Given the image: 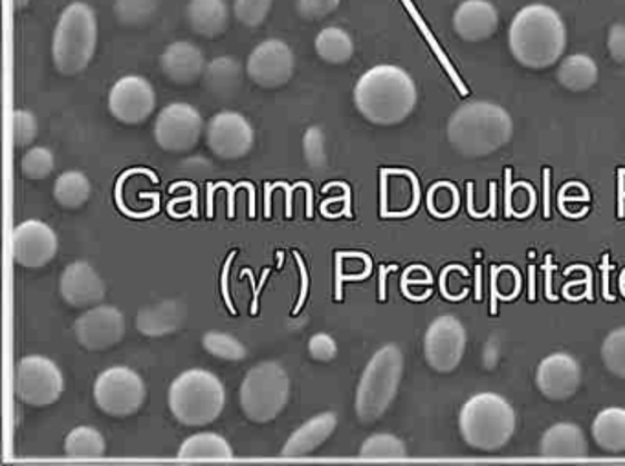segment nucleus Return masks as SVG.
Returning <instances> with one entry per match:
<instances>
[{"instance_id":"f257e3e1","label":"nucleus","mask_w":625,"mask_h":466,"mask_svg":"<svg viewBox=\"0 0 625 466\" xmlns=\"http://www.w3.org/2000/svg\"><path fill=\"white\" fill-rule=\"evenodd\" d=\"M511 56L523 67L545 70L564 57L567 27L550 6L528 4L517 11L508 30Z\"/></svg>"},{"instance_id":"f03ea898","label":"nucleus","mask_w":625,"mask_h":466,"mask_svg":"<svg viewBox=\"0 0 625 466\" xmlns=\"http://www.w3.org/2000/svg\"><path fill=\"white\" fill-rule=\"evenodd\" d=\"M419 90L403 68L378 65L363 73L354 87L358 112L378 127H393L413 113Z\"/></svg>"},{"instance_id":"7ed1b4c3","label":"nucleus","mask_w":625,"mask_h":466,"mask_svg":"<svg viewBox=\"0 0 625 466\" xmlns=\"http://www.w3.org/2000/svg\"><path fill=\"white\" fill-rule=\"evenodd\" d=\"M448 141L465 158H485L502 149L514 136V121L501 105L471 101L451 113Z\"/></svg>"},{"instance_id":"20e7f679","label":"nucleus","mask_w":625,"mask_h":466,"mask_svg":"<svg viewBox=\"0 0 625 466\" xmlns=\"http://www.w3.org/2000/svg\"><path fill=\"white\" fill-rule=\"evenodd\" d=\"M98 48V16L87 2L62 10L53 30L52 59L57 72L74 78L87 70Z\"/></svg>"},{"instance_id":"39448f33","label":"nucleus","mask_w":625,"mask_h":466,"mask_svg":"<svg viewBox=\"0 0 625 466\" xmlns=\"http://www.w3.org/2000/svg\"><path fill=\"white\" fill-rule=\"evenodd\" d=\"M516 423V412L510 403L490 391L473 395L460 408V436L473 450H501L514 437Z\"/></svg>"},{"instance_id":"423d86ee","label":"nucleus","mask_w":625,"mask_h":466,"mask_svg":"<svg viewBox=\"0 0 625 466\" xmlns=\"http://www.w3.org/2000/svg\"><path fill=\"white\" fill-rule=\"evenodd\" d=\"M169 410L180 425L207 426L226 406V388L217 375L193 368L178 375L169 386Z\"/></svg>"},{"instance_id":"0eeeda50","label":"nucleus","mask_w":625,"mask_h":466,"mask_svg":"<svg viewBox=\"0 0 625 466\" xmlns=\"http://www.w3.org/2000/svg\"><path fill=\"white\" fill-rule=\"evenodd\" d=\"M402 375L403 354L398 346L388 344L372 355L357 389L354 408L360 423L372 425L388 414L397 399Z\"/></svg>"},{"instance_id":"6e6552de","label":"nucleus","mask_w":625,"mask_h":466,"mask_svg":"<svg viewBox=\"0 0 625 466\" xmlns=\"http://www.w3.org/2000/svg\"><path fill=\"white\" fill-rule=\"evenodd\" d=\"M289 374L274 360H266L250 369L238 391L244 417L257 425L277 419L289 405Z\"/></svg>"},{"instance_id":"1a4fd4ad","label":"nucleus","mask_w":625,"mask_h":466,"mask_svg":"<svg viewBox=\"0 0 625 466\" xmlns=\"http://www.w3.org/2000/svg\"><path fill=\"white\" fill-rule=\"evenodd\" d=\"M147 399L144 379L127 366H113L98 375L94 383V400L109 417L125 419L138 414Z\"/></svg>"},{"instance_id":"9d476101","label":"nucleus","mask_w":625,"mask_h":466,"mask_svg":"<svg viewBox=\"0 0 625 466\" xmlns=\"http://www.w3.org/2000/svg\"><path fill=\"white\" fill-rule=\"evenodd\" d=\"M65 389L62 371L42 355H28L17 364L16 394L22 403L42 408L61 399Z\"/></svg>"},{"instance_id":"9b49d317","label":"nucleus","mask_w":625,"mask_h":466,"mask_svg":"<svg viewBox=\"0 0 625 466\" xmlns=\"http://www.w3.org/2000/svg\"><path fill=\"white\" fill-rule=\"evenodd\" d=\"M204 132V119L197 108L189 103H170L162 108L155 123L158 147L173 155L195 149Z\"/></svg>"},{"instance_id":"f8f14e48","label":"nucleus","mask_w":625,"mask_h":466,"mask_svg":"<svg viewBox=\"0 0 625 466\" xmlns=\"http://www.w3.org/2000/svg\"><path fill=\"white\" fill-rule=\"evenodd\" d=\"M466 351V329L459 318L442 315L429 324L424 337V357L429 368L451 374L459 368Z\"/></svg>"},{"instance_id":"ddd939ff","label":"nucleus","mask_w":625,"mask_h":466,"mask_svg":"<svg viewBox=\"0 0 625 466\" xmlns=\"http://www.w3.org/2000/svg\"><path fill=\"white\" fill-rule=\"evenodd\" d=\"M207 147L217 158L233 161L250 155L254 149V127L243 113L218 112L209 119L206 127Z\"/></svg>"},{"instance_id":"4468645a","label":"nucleus","mask_w":625,"mask_h":466,"mask_svg":"<svg viewBox=\"0 0 625 466\" xmlns=\"http://www.w3.org/2000/svg\"><path fill=\"white\" fill-rule=\"evenodd\" d=\"M155 108V88L141 76H125L110 88L109 110L119 123L129 127L145 123Z\"/></svg>"},{"instance_id":"2eb2a0df","label":"nucleus","mask_w":625,"mask_h":466,"mask_svg":"<svg viewBox=\"0 0 625 466\" xmlns=\"http://www.w3.org/2000/svg\"><path fill=\"white\" fill-rule=\"evenodd\" d=\"M294 52L281 39H268L257 44L246 62L248 78L266 90L284 87L294 76Z\"/></svg>"},{"instance_id":"dca6fc26","label":"nucleus","mask_w":625,"mask_h":466,"mask_svg":"<svg viewBox=\"0 0 625 466\" xmlns=\"http://www.w3.org/2000/svg\"><path fill=\"white\" fill-rule=\"evenodd\" d=\"M74 335L88 351H105L118 346L125 337V317L114 306H94L88 308L74 323Z\"/></svg>"},{"instance_id":"f3484780","label":"nucleus","mask_w":625,"mask_h":466,"mask_svg":"<svg viewBox=\"0 0 625 466\" xmlns=\"http://www.w3.org/2000/svg\"><path fill=\"white\" fill-rule=\"evenodd\" d=\"M59 240L52 227L41 220L19 224L11 238V255L19 266L39 269L56 258Z\"/></svg>"},{"instance_id":"a211bd4d","label":"nucleus","mask_w":625,"mask_h":466,"mask_svg":"<svg viewBox=\"0 0 625 466\" xmlns=\"http://www.w3.org/2000/svg\"><path fill=\"white\" fill-rule=\"evenodd\" d=\"M536 386L547 399H570L582 386V366L573 355H548L536 369Z\"/></svg>"},{"instance_id":"6ab92c4d","label":"nucleus","mask_w":625,"mask_h":466,"mask_svg":"<svg viewBox=\"0 0 625 466\" xmlns=\"http://www.w3.org/2000/svg\"><path fill=\"white\" fill-rule=\"evenodd\" d=\"M59 293L70 308L87 309L104 303L107 287L88 261H74L62 271Z\"/></svg>"},{"instance_id":"aec40b11","label":"nucleus","mask_w":625,"mask_h":466,"mask_svg":"<svg viewBox=\"0 0 625 466\" xmlns=\"http://www.w3.org/2000/svg\"><path fill=\"white\" fill-rule=\"evenodd\" d=\"M499 28V11L490 0H465L453 13V30L462 41L481 42Z\"/></svg>"},{"instance_id":"412c9836","label":"nucleus","mask_w":625,"mask_h":466,"mask_svg":"<svg viewBox=\"0 0 625 466\" xmlns=\"http://www.w3.org/2000/svg\"><path fill=\"white\" fill-rule=\"evenodd\" d=\"M206 67L204 53L193 42H173L160 56L162 72L175 85H192L198 81L206 72Z\"/></svg>"},{"instance_id":"4be33fe9","label":"nucleus","mask_w":625,"mask_h":466,"mask_svg":"<svg viewBox=\"0 0 625 466\" xmlns=\"http://www.w3.org/2000/svg\"><path fill=\"white\" fill-rule=\"evenodd\" d=\"M587 454V437L574 423L550 426L539 440V456L547 459H584Z\"/></svg>"},{"instance_id":"5701e85b","label":"nucleus","mask_w":625,"mask_h":466,"mask_svg":"<svg viewBox=\"0 0 625 466\" xmlns=\"http://www.w3.org/2000/svg\"><path fill=\"white\" fill-rule=\"evenodd\" d=\"M186 320L187 308L180 300H162L138 311L136 328L144 337L160 338L180 331Z\"/></svg>"},{"instance_id":"b1692460","label":"nucleus","mask_w":625,"mask_h":466,"mask_svg":"<svg viewBox=\"0 0 625 466\" xmlns=\"http://www.w3.org/2000/svg\"><path fill=\"white\" fill-rule=\"evenodd\" d=\"M338 417L332 412L315 415L305 425H301L297 430L284 443L281 457H306L314 454L320 446L325 445L336 432Z\"/></svg>"},{"instance_id":"393cba45","label":"nucleus","mask_w":625,"mask_h":466,"mask_svg":"<svg viewBox=\"0 0 625 466\" xmlns=\"http://www.w3.org/2000/svg\"><path fill=\"white\" fill-rule=\"evenodd\" d=\"M243 65L232 56L215 57L207 62L206 72L202 76L207 92L217 99H233L243 87Z\"/></svg>"},{"instance_id":"a878e982","label":"nucleus","mask_w":625,"mask_h":466,"mask_svg":"<svg viewBox=\"0 0 625 466\" xmlns=\"http://www.w3.org/2000/svg\"><path fill=\"white\" fill-rule=\"evenodd\" d=\"M187 21L195 33L206 39L223 36L230 24L226 0H189Z\"/></svg>"},{"instance_id":"bb28decb","label":"nucleus","mask_w":625,"mask_h":466,"mask_svg":"<svg viewBox=\"0 0 625 466\" xmlns=\"http://www.w3.org/2000/svg\"><path fill=\"white\" fill-rule=\"evenodd\" d=\"M596 445L607 454L625 452V408H605L593 420Z\"/></svg>"},{"instance_id":"cd10ccee","label":"nucleus","mask_w":625,"mask_h":466,"mask_svg":"<svg viewBox=\"0 0 625 466\" xmlns=\"http://www.w3.org/2000/svg\"><path fill=\"white\" fill-rule=\"evenodd\" d=\"M178 459H192V462H221L232 459L233 450L230 443L213 432H202L195 436L187 437L176 454Z\"/></svg>"},{"instance_id":"c85d7f7f","label":"nucleus","mask_w":625,"mask_h":466,"mask_svg":"<svg viewBox=\"0 0 625 466\" xmlns=\"http://www.w3.org/2000/svg\"><path fill=\"white\" fill-rule=\"evenodd\" d=\"M598 65L585 53L565 57L558 68V81L570 92H585L598 82Z\"/></svg>"},{"instance_id":"c756f323","label":"nucleus","mask_w":625,"mask_h":466,"mask_svg":"<svg viewBox=\"0 0 625 466\" xmlns=\"http://www.w3.org/2000/svg\"><path fill=\"white\" fill-rule=\"evenodd\" d=\"M315 53L329 65H346L354 56V41L343 28L329 27L314 41Z\"/></svg>"},{"instance_id":"7c9ffc66","label":"nucleus","mask_w":625,"mask_h":466,"mask_svg":"<svg viewBox=\"0 0 625 466\" xmlns=\"http://www.w3.org/2000/svg\"><path fill=\"white\" fill-rule=\"evenodd\" d=\"M92 198V184L79 170H68L53 185V200L65 209H81Z\"/></svg>"},{"instance_id":"2f4dec72","label":"nucleus","mask_w":625,"mask_h":466,"mask_svg":"<svg viewBox=\"0 0 625 466\" xmlns=\"http://www.w3.org/2000/svg\"><path fill=\"white\" fill-rule=\"evenodd\" d=\"M107 452L101 432L94 426H78L65 439V454L70 459H99Z\"/></svg>"},{"instance_id":"473e14b6","label":"nucleus","mask_w":625,"mask_h":466,"mask_svg":"<svg viewBox=\"0 0 625 466\" xmlns=\"http://www.w3.org/2000/svg\"><path fill=\"white\" fill-rule=\"evenodd\" d=\"M360 457L369 462H397L408 457V448L402 439L391 434H374L363 440Z\"/></svg>"},{"instance_id":"72a5a7b5","label":"nucleus","mask_w":625,"mask_h":466,"mask_svg":"<svg viewBox=\"0 0 625 466\" xmlns=\"http://www.w3.org/2000/svg\"><path fill=\"white\" fill-rule=\"evenodd\" d=\"M202 346L207 354L217 357V359L227 360V363H238V360L246 359V355H248V349L238 338L233 337V335L221 334V331H209V334L204 335Z\"/></svg>"},{"instance_id":"f704fd0d","label":"nucleus","mask_w":625,"mask_h":466,"mask_svg":"<svg viewBox=\"0 0 625 466\" xmlns=\"http://www.w3.org/2000/svg\"><path fill=\"white\" fill-rule=\"evenodd\" d=\"M160 0H116L114 16L125 27H144L155 17Z\"/></svg>"},{"instance_id":"c9c22d12","label":"nucleus","mask_w":625,"mask_h":466,"mask_svg":"<svg viewBox=\"0 0 625 466\" xmlns=\"http://www.w3.org/2000/svg\"><path fill=\"white\" fill-rule=\"evenodd\" d=\"M459 189L450 181H439L429 189L428 209L434 218H440V220L451 218L459 210Z\"/></svg>"},{"instance_id":"e433bc0d","label":"nucleus","mask_w":625,"mask_h":466,"mask_svg":"<svg viewBox=\"0 0 625 466\" xmlns=\"http://www.w3.org/2000/svg\"><path fill=\"white\" fill-rule=\"evenodd\" d=\"M602 360L611 374L625 380V328L615 329L602 344Z\"/></svg>"},{"instance_id":"4c0bfd02","label":"nucleus","mask_w":625,"mask_h":466,"mask_svg":"<svg viewBox=\"0 0 625 466\" xmlns=\"http://www.w3.org/2000/svg\"><path fill=\"white\" fill-rule=\"evenodd\" d=\"M56 169L53 152L47 147H33L22 156L21 170L28 180H45Z\"/></svg>"},{"instance_id":"58836bf2","label":"nucleus","mask_w":625,"mask_h":466,"mask_svg":"<svg viewBox=\"0 0 625 466\" xmlns=\"http://www.w3.org/2000/svg\"><path fill=\"white\" fill-rule=\"evenodd\" d=\"M491 291L499 300H514L521 291V275L516 267L499 266L491 269Z\"/></svg>"},{"instance_id":"ea45409f","label":"nucleus","mask_w":625,"mask_h":466,"mask_svg":"<svg viewBox=\"0 0 625 466\" xmlns=\"http://www.w3.org/2000/svg\"><path fill=\"white\" fill-rule=\"evenodd\" d=\"M536 206V192L533 185L511 184L508 180L507 215L516 218H527Z\"/></svg>"},{"instance_id":"a19ab883","label":"nucleus","mask_w":625,"mask_h":466,"mask_svg":"<svg viewBox=\"0 0 625 466\" xmlns=\"http://www.w3.org/2000/svg\"><path fill=\"white\" fill-rule=\"evenodd\" d=\"M274 0H235L233 11L244 27L257 28L268 19Z\"/></svg>"},{"instance_id":"79ce46f5","label":"nucleus","mask_w":625,"mask_h":466,"mask_svg":"<svg viewBox=\"0 0 625 466\" xmlns=\"http://www.w3.org/2000/svg\"><path fill=\"white\" fill-rule=\"evenodd\" d=\"M303 156L311 169L321 170L326 167L325 133L320 127H311L303 136Z\"/></svg>"},{"instance_id":"37998d69","label":"nucleus","mask_w":625,"mask_h":466,"mask_svg":"<svg viewBox=\"0 0 625 466\" xmlns=\"http://www.w3.org/2000/svg\"><path fill=\"white\" fill-rule=\"evenodd\" d=\"M39 133V123L33 113L28 110H16L13 112V143L19 149L30 147Z\"/></svg>"},{"instance_id":"c03bdc74","label":"nucleus","mask_w":625,"mask_h":466,"mask_svg":"<svg viewBox=\"0 0 625 466\" xmlns=\"http://www.w3.org/2000/svg\"><path fill=\"white\" fill-rule=\"evenodd\" d=\"M341 0H300L297 11L306 21H321L340 8Z\"/></svg>"},{"instance_id":"a18cd8bd","label":"nucleus","mask_w":625,"mask_h":466,"mask_svg":"<svg viewBox=\"0 0 625 466\" xmlns=\"http://www.w3.org/2000/svg\"><path fill=\"white\" fill-rule=\"evenodd\" d=\"M309 354L318 363H332L338 357V344L331 335L315 334L309 340Z\"/></svg>"},{"instance_id":"49530a36","label":"nucleus","mask_w":625,"mask_h":466,"mask_svg":"<svg viewBox=\"0 0 625 466\" xmlns=\"http://www.w3.org/2000/svg\"><path fill=\"white\" fill-rule=\"evenodd\" d=\"M607 50L616 62L625 61V24H613L607 36Z\"/></svg>"},{"instance_id":"de8ad7c7","label":"nucleus","mask_w":625,"mask_h":466,"mask_svg":"<svg viewBox=\"0 0 625 466\" xmlns=\"http://www.w3.org/2000/svg\"><path fill=\"white\" fill-rule=\"evenodd\" d=\"M221 187L230 190V207H227V216H230V218H233V190L241 189V187H246V189L255 190L254 185L246 184V181H243V184H238L235 189H233L232 185L230 184H207V218H213V192H215V190L217 189H221Z\"/></svg>"},{"instance_id":"09e8293b","label":"nucleus","mask_w":625,"mask_h":466,"mask_svg":"<svg viewBox=\"0 0 625 466\" xmlns=\"http://www.w3.org/2000/svg\"><path fill=\"white\" fill-rule=\"evenodd\" d=\"M294 257L295 260H297V266H300V272H301L300 300H297V304H295V308H294V315H297V313H300L301 309H303V304H305L306 295H309V272H306V266H305V261H303V258H301L300 255H297V252H294Z\"/></svg>"},{"instance_id":"8fccbe9b","label":"nucleus","mask_w":625,"mask_h":466,"mask_svg":"<svg viewBox=\"0 0 625 466\" xmlns=\"http://www.w3.org/2000/svg\"><path fill=\"white\" fill-rule=\"evenodd\" d=\"M235 255H237V252H230V257H227L226 264H224L223 280H221V289H223L224 303H226L227 309H230V313H232V315H237V309H235V306H233L232 297H230V289H227V275H230V266H232V261L233 258H235Z\"/></svg>"},{"instance_id":"3c124183","label":"nucleus","mask_w":625,"mask_h":466,"mask_svg":"<svg viewBox=\"0 0 625 466\" xmlns=\"http://www.w3.org/2000/svg\"><path fill=\"white\" fill-rule=\"evenodd\" d=\"M270 277V269H264L263 277H261V284L254 287V303H252V315H257L258 311V295H261V289H263L264 284H266V278Z\"/></svg>"},{"instance_id":"603ef678","label":"nucleus","mask_w":625,"mask_h":466,"mask_svg":"<svg viewBox=\"0 0 625 466\" xmlns=\"http://www.w3.org/2000/svg\"><path fill=\"white\" fill-rule=\"evenodd\" d=\"M621 181H618V206H621V216H624V200H625V170H618Z\"/></svg>"},{"instance_id":"864d4df0","label":"nucleus","mask_w":625,"mask_h":466,"mask_svg":"<svg viewBox=\"0 0 625 466\" xmlns=\"http://www.w3.org/2000/svg\"><path fill=\"white\" fill-rule=\"evenodd\" d=\"M28 4H30V0H13V8L16 10H25Z\"/></svg>"}]
</instances>
